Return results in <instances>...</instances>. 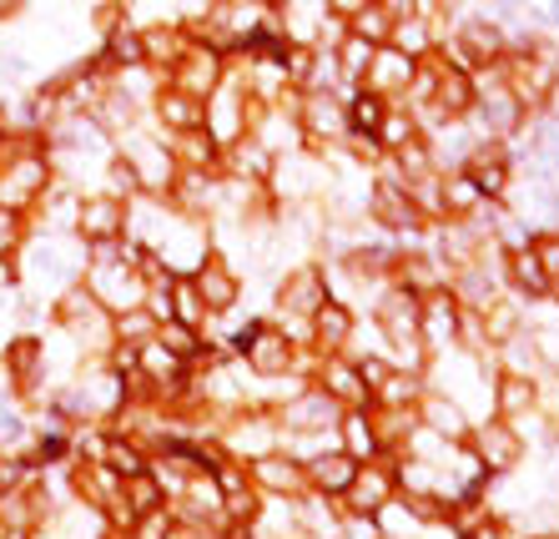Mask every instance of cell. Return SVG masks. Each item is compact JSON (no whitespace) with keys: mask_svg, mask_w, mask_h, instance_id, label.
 I'll list each match as a JSON object with an SVG mask.
<instances>
[{"mask_svg":"<svg viewBox=\"0 0 559 539\" xmlns=\"http://www.w3.org/2000/svg\"><path fill=\"white\" fill-rule=\"evenodd\" d=\"M454 51L464 56V67H495L499 56H504V31L495 26V21H484V15H474V21H464L454 36Z\"/></svg>","mask_w":559,"mask_h":539,"instance_id":"6da1fadb","label":"cell"},{"mask_svg":"<svg viewBox=\"0 0 559 539\" xmlns=\"http://www.w3.org/2000/svg\"><path fill=\"white\" fill-rule=\"evenodd\" d=\"M156 121H162V127H171V132L207 127V101H202V96H192V92L167 86V92H156Z\"/></svg>","mask_w":559,"mask_h":539,"instance_id":"7a4b0ae2","label":"cell"},{"mask_svg":"<svg viewBox=\"0 0 559 539\" xmlns=\"http://www.w3.org/2000/svg\"><path fill=\"white\" fill-rule=\"evenodd\" d=\"M343 111H348V132H378V121L389 111V96H378L364 86V92H353V101Z\"/></svg>","mask_w":559,"mask_h":539,"instance_id":"3957f363","label":"cell"},{"mask_svg":"<svg viewBox=\"0 0 559 539\" xmlns=\"http://www.w3.org/2000/svg\"><path fill=\"white\" fill-rule=\"evenodd\" d=\"M364 5H368V0H328V11L338 15V21H353V15L364 11Z\"/></svg>","mask_w":559,"mask_h":539,"instance_id":"277c9868","label":"cell"}]
</instances>
